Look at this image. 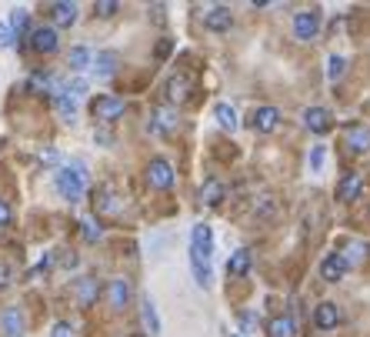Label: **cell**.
<instances>
[{"instance_id":"6da1fadb","label":"cell","mask_w":370,"mask_h":337,"mask_svg":"<svg viewBox=\"0 0 370 337\" xmlns=\"http://www.w3.org/2000/svg\"><path fill=\"white\" fill-rule=\"evenodd\" d=\"M54 184H57V194L63 200H80L84 197V184H87V170L74 164V167H57L54 174Z\"/></svg>"},{"instance_id":"7a4b0ae2","label":"cell","mask_w":370,"mask_h":337,"mask_svg":"<svg viewBox=\"0 0 370 337\" xmlns=\"http://www.w3.org/2000/svg\"><path fill=\"white\" fill-rule=\"evenodd\" d=\"M93 117L104 123H114L117 117H123V110H127V104H123V97H114V93H100L97 100L91 104Z\"/></svg>"},{"instance_id":"3957f363","label":"cell","mask_w":370,"mask_h":337,"mask_svg":"<svg viewBox=\"0 0 370 337\" xmlns=\"http://www.w3.org/2000/svg\"><path fill=\"white\" fill-rule=\"evenodd\" d=\"M321 33V14L317 10H300L293 17V37L297 40H314Z\"/></svg>"},{"instance_id":"277c9868","label":"cell","mask_w":370,"mask_h":337,"mask_svg":"<svg viewBox=\"0 0 370 337\" xmlns=\"http://www.w3.org/2000/svg\"><path fill=\"white\" fill-rule=\"evenodd\" d=\"M147 184L157 187V190H167V187L174 184V167H170V160L154 157V160L147 164Z\"/></svg>"},{"instance_id":"5b68a950","label":"cell","mask_w":370,"mask_h":337,"mask_svg":"<svg viewBox=\"0 0 370 337\" xmlns=\"http://www.w3.org/2000/svg\"><path fill=\"white\" fill-rule=\"evenodd\" d=\"M31 47L37 54H54L61 47V37H57V27H33L31 31Z\"/></svg>"},{"instance_id":"8992f818","label":"cell","mask_w":370,"mask_h":337,"mask_svg":"<svg viewBox=\"0 0 370 337\" xmlns=\"http://www.w3.org/2000/svg\"><path fill=\"white\" fill-rule=\"evenodd\" d=\"M107 304L114 310H123V307L130 304V280L127 277H114L107 284Z\"/></svg>"},{"instance_id":"52a82bcc","label":"cell","mask_w":370,"mask_h":337,"mask_svg":"<svg viewBox=\"0 0 370 337\" xmlns=\"http://www.w3.org/2000/svg\"><path fill=\"white\" fill-rule=\"evenodd\" d=\"M277 123H280V110L277 107H257V110H254V117H250V127H254V130H261V134L277 130Z\"/></svg>"},{"instance_id":"ba28073f","label":"cell","mask_w":370,"mask_h":337,"mask_svg":"<svg viewBox=\"0 0 370 337\" xmlns=\"http://www.w3.org/2000/svg\"><path fill=\"white\" fill-rule=\"evenodd\" d=\"M344 140H347V147H350L354 153L370 151V127H364V123H350V127L344 130Z\"/></svg>"},{"instance_id":"9c48e42d","label":"cell","mask_w":370,"mask_h":337,"mask_svg":"<svg viewBox=\"0 0 370 337\" xmlns=\"http://www.w3.org/2000/svg\"><path fill=\"white\" fill-rule=\"evenodd\" d=\"M194 254H201L203 261L214 254V230H210V224H197L194 227V247H190Z\"/></svg>"},{"instance_id":"30bf717a","label":"cell","mask_w":370,"mask_h":337,"mask_svg":"<svg viewBox=\"0 0 370 337\" xmlns=\"http://www.w3.org/2000/svg\"><path fill=\"white\" fill-rule=\"evenodd\" d=\"M304 123H307V130H314V134H327L330 130V110L327 107H307L304 110Z\"/></svg>"},{"instance_id":"8fae6325","label":"cell","mask_w":370,"mask_h":337,"mask_svg":"<svg viewBox=\"0 0 370 337\" xmlns=\"http://www.w3.org/2000/svg\"><path fill=\"white\" fill-rule=\"evenodd\" d=\"M340 321V310L337 304H330V301H324V304H317V310H314V324H317V331H334Z\"/></svg>"},{"instance_id":"7c38bea8","label":"cell","mask_w":370,"mask_h":337,"mask_svg":"<svg viewBox=\"0 0 370 337\" xmlns=\"http://www.w3.org/2000/svg\"><path fill=\"white\" fill-rule=\"evenodd\" d=\"M344 274H347L344 254H330V257H324V264H321V277H324V280L337 284V280H344Z\"/></svg>"},{"instance_id":"4fadbf2b","label":"cell","mask_w":370,"mask_h":337,"mask_svg":"<svg viewBox=\"0 0 370 337\" xmlns=\"http://www.w3.org/2000/svg\"><path fill=\"white\" fill-rule=\"evenodd\" d=\"M231 24H233V17H231L227 7H214V10H207V17H203V27H207V31H214V33L231 31Z\"/></svg>"},{"instance_id":"5bb4252c","label":"cell","mask_w":370,"mask_h":337,"mask_svg":"<svg viewBox=\"0 0 370 337\" xmlns=\"http://www.w3.org/2000/svg\"><path fill=\"white\" fill-rule=\"evenodd\" d=\"M91 67L100 80H107V77L117 74V54H114V50H100V54L91 61Z\"/></svg>"},{"instance_id":"9a60e30c","label":"cell","mask_w":370,"mask_h":337,"mask_svg":"<svg viewBox=\"0 0 370 337\" xmlns=\"http://www.w3.org/2000/svg\"><path fill=\"white\" fill-rule=\"evenodd\" d=\"M74 294H77V301L84 307L97 304V294H100V287H97V277H77V284H74Z\"/></svg>"},{"instance_id":"2e32d148","label":"cell","mask_w":370,"mask_h":337,"mask_svg":"<svg viewBox=\"0 0 370 337\" xmlns=\"http://www.w3.org/2000/svg\"><path fill=\"white\" fill-rule=\"evenodd\" d=\"M50 17H54V24H57V27H70V24H77V3L57 0V3L50 7Z\"/></svg>"},{"instance_id":"e0dca14e","label":"cell","mask_w":370,"mask_h":337,"mask_svg":"<svg viewBox=\"0 0 370 337\" xmlns=\"http://www.w3.org/2000/svg\"><path fill=\"white\" fill-rule=\"evenodd\" d=\"M187 93H190V77H187V74L170 77V80H167V100H170V104L187 100Z\"/></svg>"},{"instance_id":"ac0fdd59","label":"cell","mask_w":370,"mask_h":337,"mask_svg":"<svg viewBox=\"0 0 370 337\" xmlns=\"http://www.w3.org/2000/svg\"><path fill=\"white\" fill-rule=\"evenodd\" d=\"M174 127H177V110L170 107L154 110V121L147 123V130H154V134H164V130H174Z\"/></svg>"},{"instance_id":"d6986e66","label":"cell","mask_w":370,"mask_h":337,"mask_svg":"<svg viewBox=\"0 0 370 337\" xmlns=\"http://www.w3.org/2000/svg\"><path fill=\"white\" fill-rule=\"evenodd\" d=\"M0 327L7 331V337H20L24 334V314H20L17 307H7L3 317H0Z\"/></svg>"},{"instance_id":"ffe728a7","label":"cell","mask_w":370,"mask_h":337,"mask_svg":"<svg viewBox=\"0 0 370 337\" xmlns=\"http://www.w3.org/2000/svg\"><path fill=\"white\" fill-rule=\"evenodd\" d=\"M224 194H227V187L210 177V181H203V187H201V204H207V207H217V204L224 200Z\"/></svg>"},{"instance_id":"44dd1931","label":"cell","mask_w":370,"mask_h":337,"mask_svg":"<svg viewBox=\"0 0 370 337\" xmlns=\"http://www.w3.org/2000/svg\"><path fill=\"white\" fill-rule=\"evenodd\" d=\"M360 187H364L360 174H347V177L337 184V197L340 200H357V197H360Z\"/></svg>"},{"instance_id":"7402d4cb","label":"cell","mask_w":370,"mask_h":337,"mask_svg":"<svg viewBox=\"0 0 370 337\" xmlns=\"http://www.w3.org/2000/svg\"><path fill=\"white\" fill-rule=\"evenodd\" d=\"M247 271H250V250L240 247V250H233L231 261H227V274H231V277H244Z\"/></svg>"},{"instance_id":"603a6c76","label":"cell","mask_w":370,"mask_h":337,"mask_svg":"<svg viewBox=\"0 0 370 337\" xmlns=\"http://www.w3.org/2000/svg\"><path fill=\"white\" fill-rule=\"evenodd\" d=\"M140 314H144V327H147V334H160V317H157V307L151 297H144L140 301Z\"/></svg>"},{"instance_id":"cb8c5ba5","label":"cell","mask_w":370,"mask_h":337,"mask_svg":"<svg viewBox=\"0 0 370 337\" xmlns=\"http://www.w3.org/2000/svg\"><path fill=\"white\" fill-rule=\"evenodd\" d=\"M54 107H57V114H61L63 121H70V123H74V117H77V100H74V97H70L67 91L54 97Z\"/></svg>"},{"instance_id":"d4e9b609","label":"cell","mask_w":370,"mask_h":337,"mask_svg":"<svg viewBox=\"0 0 370 337\" xmlns=\"http://www.w3.org/2000/svg\"><path fill=\"white\" fill-rule=\"evenodd\" d=\"M214 117H217V123H220V127H224V130H237V110L231 107V104H224V100H220V104H217L214 107Z\"/></svg>"},{"instance_id":"484cf974","label":"cell","mask_w":370,"mask_h":337,"mask_svg":"<svg viewBox=\"0 0 370 337\" xmlns=\"http://www.w3.org/2000/svg\"><path fill=\"white\" fill-rule=\"evenodd\" d=\"M10 31H14L17 40H20V37H31V14L17 7L14 14H10Z\"/></svg>"},{"instance_id":"4316f807","label":"cell","mask_w":370,"mask_h":337,"mask_svg":"<svg viewBox=\"0 0 370 337\" xmlns=\"http://www.w3.org/2000/svg\"><path fill=\"white\" fill-rule=\"evenodd\" d=\"M67 63H70V70H87V67H91V50H87V47H70Z\"/></svg>"},{"instance_id":"83f0119b","label":"cell","mask_w":370,"mask_h":337,"mask_svg":"<svg viewBox=\"0 0 370 337\" xmlns=\"http://www.w3.org/2000/svg\"><path fill=\"white\" fill-rule=\"evenodd\" d=\"M190 264H194V277H197V284H201V287H210V267H207V261H203L201 254H194V250H190Z\"/></svg>"},{"instance_id":"f1b7e54d","label":"cell","mask_w":370,"mask_h":337,"mask_svg":"<svg viewBox=\"0 0 370 337\" xmlns=\"http://www.w3.org/2000/svg\"><path fill=\"white\" fill-rule=\"evenodd\" d=\"M270 337H293L291 317H274V321H270Z\"/></svg>"},{"instance_id":"f546056e","label":"cell","mask_w":370,"mask_h":337,"mask_svg":"<svg viewBox=\"0 0 370 337\" xmlns=\"http://www.w3.org/2000/svg\"><path fill=\"white\" fill-rule=\"evenodd\" d=\"M344 70H347V61H344V57H337V54H334V57H330V61H327V77H330V80H334V84H337L340 77H344Z\"/></svg>"},{"instance_id":"4dcf8cb0","label":"cell","mask_w":370,"mask_h":337,"mask_svg":"<svg viewBox=\"0 0 370 337\" xmlns=\"http://www.w3.org/2000/svg\"><path fill=\"white\" fill-rule=\"evenodd\" d=\"M321 167H324V144H317V147L310 151V170L321 174Z\"/></svg>"},{"instance_id":"1f68e13d","label":"cell","mask_w":370,"mask_h":337,"mask_svg":"<svg viewBox=\"0 0 370 337\" xmlns=\"http://www.w3.org/2000/svg\"><path fill=\"white\" fill-rule=\"evenodd\" d=\"M63 91L77 100V97H84V93H87V80H84V77H77V80H70V87H63Z\"/></svg>"},{"instance_id":"d6a6232c","label":"cell","mask_w":370,"mask_h":337,"mask_svg":"<svg viewBox=\"0 0 370 337\" xmlns=\"http://www.w3.org/2000/svg\"><path fill=\"white\" fill-rule=\"evenodd\" d=\"M117 10H121V3H117V0H100V3H97V14H100V17H114Z\"/></svg>"},{"instance_id":"836d02e7","label":"cell","mask_w":370,"mask_h":337,"mask_svg":"<svg viewBox=\"0 0 370 337\" xmlns=\"http://www.w3.org/2000/svg\"><path fill=\"white\" fill-rule=\"evenodd\" d=\"M14 44V31H10V24H0V50L3 47H10Z\"/></svg>"},{"instance_id":"e575fe53","label":"cell","mask_w":370,"mask_h":337,"mask_svg":"<svg viewBox=\"0 0 370 337\" xmlns=\"http://www.w3.org/2000/svg\"><path fill=\"white\" fill-rule=\"evenodd\" d=\"M10 224H14V211L0 200V227H10Z\"/></svg>"},{"instance_id":"d590c367","label":"cell","mask_w":370,"mask_h":337,"mask_svg":"<svg viewBox=\"0 0 370 337\" xmlns=\"http://www.w3.org/2000/svg\"><path fill=\"white\" fill-rule=\"evenodd\" d=\"M50 337H74V331H70V324L67 321H57L54 324V331H50Z\"/></svg>"},{"instance_id":"8d00e7d4","label":"cell","mask_w":370,"mask_h":337,"mask_svg":"<svg viewBox=\"0 0 370 337\" xmlns=\"http://www.w3.org/2000/svg\"><path fill=\"white\" fill-rule=\"evenodd\" d=\"M84 237H87V241H97V237H100V230L93 227L91 220H84Z\"/></svg>"},{"instance_id":"74e56055","label":"cell","mask_w":370,"mask_h":337,"mask_svg":"<svg viewBox=\"0 0 370 337\" xmlns=\"http://www.w3.org/2000/svg\"><path fill=\"white\" fill-rule=\"evenodd\" d=\"M7 284H10V267L0 264V287H7Z\"/></svg>"},{"instance_id":"f35d334b","label":"cell","mask_w":370,"mask_h":337,"mask_svg":"<svg viewBox=\"0 0 370 337\" xmlns=\"http://www.w3.org/2000/svg\"><path fill=\"white\" fill-rule=\"evenodd\" d=\"M40 160H44V164H57V151H50V147L40 151Z\"/></svg>"},{"instance_id":"ab89813d","label":"cell","mask_w":370,"mask_h":337,"mask_svg":"<svg viewBox=\"0 0 370 337\" xmlns=\"http://www.w3.org/2000/svg\"><path fill=\"white\" fill-rule=\"evenodd\" d=\"M157 54H160V57H167V54H170V40H160V47H157Z\"/></svg>"}]
</instances>
